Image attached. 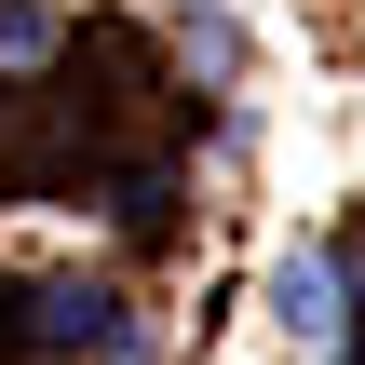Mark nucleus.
I'll return each instance as SVG.
<instances>
[{
  "mask_svg": "<svg viewBox=\"0 0 365 365\" xmlns=\"http://www.w3.org/2000/svg\"><path fill=\"white\" fill-rule=\"evenodd\" d=\"M41 339H95V352H122V312H108V284H41Z\"/></svg>",
  "mask_w": 365,
  "mask_h": 365,
  "instance_id": "f03ea898",
  "label": "nucleus"
},
{
  "mask_svg": "<svg viewBox=\"0 0 365 365\" xmlns=\"http://www.w3.org/2000/svg\"><path fill=\"white\" fill-rule=\"evenodd\" d=\"M271 325H284L298 352H325V339H339V271H325V257H284V271H271Z\"/></svg>",
  "mask_w": 365,
  "mask_h": 365,
  "instance_id": "f257e3e1",
  "label": "nucleus"
}]
</instances>
